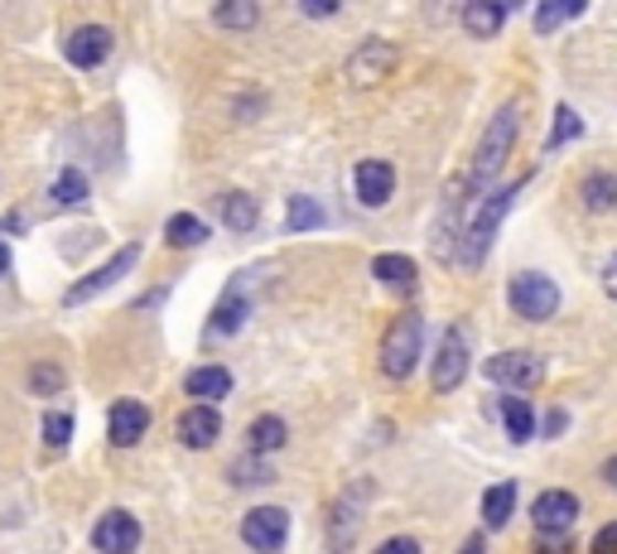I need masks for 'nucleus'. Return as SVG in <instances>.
Instances as JSON below:
<instances>
[{"label": "nucleus", "mask_w": 617, "mask_h": 554, "mask_svg": "<svg viewBox=\"0 0 617 554\" xmlns=\"http://www.w3.org/2000/svg\"><path fill=\"white\" fill-rule=\"evenodd\" d=\"M183 391L193 395V405H217V401H227L232 395V372L227 366H193L189 376H183Z\"/></svg>", "instance_id": "20"}, {"label": "nucleus", "mask_w": 617, "mask_h": 554, "mask_svg": "<svg viewBox=\"0 0 617 554\" xmlns=\"http://www.w3.org/2000/svg\"><path fill=\"white\" fill-rule=\"evenodd\" d=\"M517 497H521L517 482H492L488 492H482V501H478L482 531H502V525L511 521V511H517Z\"/></svg>", "instance_id": "21"}, {"label": "nucleus", "mask_w": 617, "mask_h": 554, "mask_svg": "<svg viewBox=\"0 0 617 554\" xmlns=\"http://www.w3.org/2000/svg\"><path fill=\"white\" fill-rule=\"evenodd\" d=\"M464 376H468V328L449 323L444 338H439V348H435V362H429V381H435L439 395H449V391L464 386Z\"/></svg>", "instance_id": "7"}, {"label": "nucleus", "mask_w": 617, "mask_h": 554, "mask_svg": "<svg viewBox=\"0 0 617 554\" xmlns=\"http://www.w3.org/2000/svg\"><path fill=\"white\" fill-rule=\"evenodd\" d=\"M531 550L535 554H574V550H579V540H574V531L570 535H535Z\"/></svg>", "instance_id": "35"}, {"label": "nucleus", "mask_w": 617, "mask_h": 554, "mask_svg": "<svg viewBox=\"0 0 617 554\" xmlns=\"http://www.w3.org/2000/svg\"><path fill=\"white\" fill-rule=\"evenodd\" d=\"M111 49H116V39H111L107 24H77V30L63 39V58H68L73 68H83V73L102 68V63L111 58Z\"/></svg>", "instance_id": "12"}, {"label": "nucleus", "mask_w": 617, "mask_h": 554, "mask_svg": "<svg viewBox=\"0 0 617 554\" xmlns=\"http://www.w3.org/2000/svg\"><path fill=\"white\" fill-rule=\"evenodd\" d=\"M285 444H290V425H285L280 415H256L252 425H246V448H252V454H280Z\"/></svg>", "instance_id": "24"}, {"label": "nucleus", "mask_w": 617, "mask_h": 554, "mask_svg": "<svg viewBox=\"0 0 617 554\" xmlns=\"http://www.w3.org/2000/svg\"><path fill=\"white\" fill-rule=\"evenodd\" d=\"M521 126H526V107H521V102H507V107H497V116L482 126V140H478V150H472V164L464 169L478 198L492 193V179L502 174V164L511 160V150H517Z\"/></svg>", "instance_id": "1"}, {"label": "nucleus", "mask_w": 617, "mask_h": 554, "mask_svg": "<svg viewBox=\"0 0 617 554\" xmlns=\"http://www.w3.org/2000/svg\"><path fill=\"white\" fill-rule=\"evenodd\" d=\"M73 444V415L68 411H49L44 415V448H68Z\"/></svg>", "instance_id": "34"}, {"label": "nucleus", "mask_w": 617, "mask_h": 554, "mask_svg": "<svg viewBox=\"0 0 617 554\" xmlns=\"http://www.w3.org/2000/svg\"><path fill=\"white\" fill-rule=\"evenodd\" d=\"M242 540L256 554H280L290 540V511L285 507H252L242 516Z\"/></svg>", "instance_id": "9"}, {"label": "nucleus", "mask_w": 617, "mask_h": 554, "mask_svg": "<svg viewBox=\"0 0 617 554\" xmlns=\"http://www.w3.org/2000/svg\"><path fill=\"white\" fill-rule=\"evenodd\" d=\"M323 217L328 213L313 203L309 193H290V203H285V232H319Z\"/></svg>", "instance_id": "27"}, {"label": "nucleus", "mask_w": 617, "mask_h": 554, "mask_svg": "<svg viewBox=\"0 0 617 554\" xmlns=\"http://www.w3.org/2000/svg\"><path fill=\"white\" fill-rule=\"evenodd\" d=\"M256 20H260V6H252V0H236V6H217L213 10L217 30H256Z\"/></svg>", "instance_id": "30"}, {"label": "nucleus", "mask_w": 617, "mask_h": 554, "mask_svg": "<svg viewBox=\"0 0 617 554\" xmlns=\"http://www.w3.org/2000/svg\"><path fill=\"white\" fill-rule=\"evenodd\" d=\"M497 415H502V429H507V439L511 444H526V439H535V411H531V401L526 395H502L497 401Z\"/></svg>", "instance_id": "23"}, {"label": "nucleus", "mask_w": 617, "mask_h": 554, "mask_svg": "<svg viewBox=\"0 0 617 554\" xmlns=\"http://www.w3.org/2000/svg\"><path fill=\"white\" fill-rule=\"evenodd\" d=\"M564 425H570V415H564L560 405H555V411L545 415V425H541V434H545V439H560V434H564Z\"/></svg>", "instance_id": "38"}, {"label": "nucleus", "mask_w": 617, "mask_h": 554, "mask_svg": "<svg viewBox=\"0 0 617 554\" xmlns=\"http://www.w3.org/2000/svg\"><path fill=\"white\" fill-rule=\"evenodd\" d=\"M521 189H526V174L502 183V189H492L488 198H478V207H472V217L464 227V242H458V266H464V270H478L482 260H488V251L497 242V227H502L507 213L517 207Z\"/></svg>", "instance_id": "2"}, {"label": "nucleus", "mask_w": 617, "mask_h": 554, "mask_svg": "<svg viewBox=\"0 0 617 554\" xmlns=\"http://www.w3.org/2000/svg\"><path fill=\"white\" fill-rule=\"evenodd\" d=\"M603 482H608V487H617V454L608 458V464H603Z\"/></svg>", "instance_id": "43"}, {"label": "nucleus", "mask_w": 617, "mask_h": 554, "mask_svg": "<svg viewBox=\"0 0 617 554\" xmlns=\"http://www.w3.org/2000/svg\"><path fill=\"white\" fill-rule=\"evenodd\" d=\"M372 554H425L419 550V540L415 535H391V540H382Z\"/></svg>", "instance_id": "37"}, {"label": "nucleus", "mask_w": 617, "mask_h": 554, "mask_svg": "<svg viewBox=\"0 0 617 554\" xmlns=\"http://www.w3.org/2000/svg\"><path fill=\"white\" fill-rule=\"evenodd\" d=\"M208 236H213V227H208L203 217H193V213H174V217L164 222V242H169V246H183V251H189V246H203Z\"/></svg>", "instance_id": "26"}, {"label": "nucleus", "mask_w": 617, "mask_h": 554, "mask_svg": "<svg viewBox=\"0 0 617 554\" xmlns=\"http://www.w3.org/2000/svg\"><path fill=\"white\" fill-rule=\"evenodd\" d=\"M227 478H232V487H270L275 482V468L252 464V458H236V464L227 468Z\"/></svg>", "instance_id": "32"}, {"label": "nucleus", "mask_w": 617, "mask_h": 554, "mask_svg": "<svg viewBox=\"0 0 617 554\" xmlns=\"http://www.w3.org/2000/svg\"><path fill=\"white\" fill-rule=\"evenodd\" d=\"M136 260H140V242H136V246H121L111 260H102V266L92 270V275H83V280H77V285L68 289V295H63V305H68V309H77V305H87V299L107 295L111 285H121L126 275L136 270Z\"/></svg>", "instance_id": "8"}, {"label": "nucleus", "mask_w": 617, "mask_h": 554, "mask_svg": "<svg viewBox=\"0 0 617 554\" xmlns=\"http://www.w3.org/2000/svg\"><path fill=\"white\" fill-rule=\"evenodd\" d=\"M396 63H401V49L391 44V39H366V44H358L348 54V77L358 87H372V83L396 73Z\"/></svg>", "instance_id": "10"}, {"label": "nucleus", "mask_w": 617, "mask_h": 554, "mask_svg": "<svg viewBox=\"0 0 617 554\" xmlns=\"http://www.w3.org/2000/svg\"><path fill=\"white\" fill-rule=\"evenodd\" d=\"M574 521H579V497L564 492V487H545V492L531 501V525L541 535H570Z\"/></svg>", "instance_id": "11"}, {"label": "nucleus", "mask_w": 617, "mask_h": 554, "mask_svg": "<svg viewBox=\"0 0 617 554\" xmlns=\"http://www.w3.org/2000/svg\"><path fill=\"white\" fill-rule=\"evenodd\" d=\"M458 554H488V540H482V535H468V540H464V550H458Z\"/></svg>", "instance_id": "41"}, {"label": "nucleus", "mask_w": 617, "mask_h": 554, "mask_svg": "<svg viewBox=\"0 0 617 554\" xmlns=\"http://www.w3.org/2000/svg\"><path fill=\"white\" fill-rule=\"evenodd\" d=\"M63 386H68V372H63L58 362H34L30 366V391L34 395H58Z\"/></svg>", "instance_id": "31"}, {"label": "nucleus", "mask_w": 617, "mask_h": 554, "mask_svg": "<svg viewBox=\"0 0 617 554\" xmlns=\"http://www.w3.org/2000/svg\"><path fill=\"white\" fill-rule=\"evenodd\" d=\"M376 487L358 478L348 482L343 492H338L333 501H328V516H323V554H352V545H358L362 525H366V501H372Z\"/></svg>", "instance_id": "3"}, {"label": "nucleus", "mask_w": 617, "mask_h": 554, "mask_svg": "<svg viewBox=\"0 0 617 554\" xmlns=\"http://www.w3.org/2000/svg\"><path fill=\"white\" fill-rule=\"evenodd\" d=\"M579 136H584L579 111H574V107H555V121H550V136H545V155H555L560 145H570V140H579Z\"/></svg>", "instance_id": "29"}, {"label": "nucleus", "mask_w": 617, "mask_h": 554, "mask_svg": "<svg viewBox=\"0 0 617 554\" xmlns=\"http://www.w3.org/2000/svg\"><path fill=\"white\" fill-rule=\"evenodd\" d=\"M603 295L617 299V251L608 256V266H603Z\"/></svg>", "instance_id": "39"}, {"label": "nucleus", "mask_w": 617, "mask_h": 554, "mask_svg": "<svg viewBox=\"0 0 617 554\" xmlns=\"http://www.w3.org/2000/svg\"><path fill=\"white\" fill-rule=\"evenodd\" d=\"M507 305L517 319L545 323V319H555V309H560V285L541 270H517L507 280Z\"/></svg>", "instance_id": "5"}, {"label": "nucleus", "mask_w": 617, "mask_h": 554, "mask_svg": "<svg viewBox=\"0 0 617 554\" xmlns=\"http://www.w3.org/2000/svg\"><path fill=\"white\" fill-rule=\"evenodd\" d=\"M6 270H10V246L0 242V275H6Z\"/></svg>", "instance_id": "44"}, {"label": "nucleus", "mask_w": 617, "mask_h": 554, "mask_svg": "<svg viewBox=\"0 0 617 554\" xmlns=\"http://www.w3.org/2000/svg\"><path fill=\"white\" fill-rule=\"evenodd\" d=\"M140 540H146L140 521L121 507L107 511V516H97V525H92V545H97V554H136Z\"/></svg>", "instance_id": "14"}, {"label": "nucleus", "mask_w": 617, "mask_h": 554, "mask_svg": "<svg viewBox=\"0 0 617 554\" xmlns=\"http://www.w3.org/2000/svg\"><path fill=\"white\" fill-rule=\"evenodd\" d=\"M174 434L183 448H213L222 439V415L217 405H189L179 419H174Z\"/></svg>", "instance_id": "17"}, {"label": "nucleus", "mask_w": 617, "mask_h": 554, "mask_svg": "<svg viewBox=\"0 0 617 554\" xmlns=\"http://www.w3.org/2000/svg\"><path fill=\"white\" fill-rule=\"evenodd\" d=\"M372 280L386 285V289H396V295H405V299H415L419 270H415L411 256H401V251H382V256H372Z\"/></svg>", "instance_id": "18"}, {"label": "nucleus", "mask_w": 617, "mask_h": 554, "mask_svg": "<svg viewBox=\"0 0 617 554\" xmlns=\"http://www.w3.org/2000/svg\"><path fill=\"white\" fill-rule=\"evenodd\" d=\"M252 319V295H246V285L236 280L222 289V299L213 305V319H208V338H232L242 333V323Z\"/></svg>", "instance_id": "16"}, {"label": "nucleus", "mask_w": 617, "mask_h": 554, "mask_svg": "<svg viewBox=\"0 0 617 554\" xmlns=\"http://www.w3.org/2000/svg\"><path fill=\"white\" fill-rule=\"evenodd\" d=\"M579 198H584L588 213H613L617 207V179L608 174V169H594V174H584Z\"/></svg>", "instance_id": "25"}, {"label": "nucleus", "mask_w": 617, "mask_h": 554, "mask_svg": "<svg viewBox=\"0 0 617 554\" xmlns=\"http://www.w3.org/2000/svg\"><path fill=\"white\" fill-rule=\"evenodd\" d=\"M146 434H150V405L146 401H136V395L111 401V411H107V439H111V448H136Z\"/></svg>", "instance_id": "13"}, {"label": "nucleus", "mask_w": 617, "mask_h": 554, "mask_svg": "<svg viewBox=\"0 0 617 554\" xmlns=\"http://www.w3.org/2000/svg\"><path fill=\"white\" fill-rule=\"evenodd\" d=\"M305 15H338V0H305Z\"/></svg>", "instance_id": "40"}, {"label": "nucleus", "mask_w": 617, "mask_h": 554, "mask_svg": "<svg viewBox=\"0 0 617 554\" xmlns=\"http://www.w3.org/2000/svg\"><path fill=\"white\" fill-rule=\"evenodd\" d=\"M588 554H617V521L598 525V535L588 540Z\"/></svg>", "instance_id": "36"}, {"label": "nucleus", "mask_w": 617, "mask_h": 554, "mask_svg": "<svg viewBox=\"0 0 617 554\" xmlns=\"http://www.w3.org/2000/svg\"><path fill=\"white\" fill-rule=\"evenodd\" d=\"M419 352H425V313L411 305L391 319L382 338V372L391 381H411V372L419 366Z\"/></svg>", "instance_id": "4"}, {"label": "nucleus", "mask_w": 617, "mask_h": 554, "mask_svg": "<svg viewBox=\"0 0 617 554\" xmlns=\"http://www.w3.org/2000/svg\"><path fill=\"white\" fill-rule=\"evenodd\" d=\"M217 217H222V227H227V232H256L260 203L252 193H242V189H227L217 198Z\"/></svg>", "instance_id": "22"}, {"label": "nucleus", "mask_w": 617, "mask_h": 554, "mask_svg": "<svg viewBox=\"0 0 617 554\" xmlns=\"http://www.w3.org/2000/svg\"><path fill=\"white\" fill-rule=\"evenodd\" d=\"M574 15H584V6L579 0H574V6H560V0H545L541 10H535V30L541 34H555L564 20H574Z\"/></svg>", "instance_id": "33"}, {"label": "nucleus", "mask_w": 617, "mask_h": 554, "mask_svg": "<svg viewBox=\"0 0 617 554\" xmlns=\"http://www.w3.org/2000/svg\"><path fill=\"white\" fill-rule=\"evenodd\" d=\"M482 376H488L492 386H502L507 395H526L545 381V362L535 358V352H497V358L482 362Z\"/></svg>", "instance_id": "6"}, {"label": "nucleus", "mask_w": 617, "mask_h": 554, "mask_svg": "<svg viewBox=\"0 0 617 554\" xmlns=\"http://www.w3.org/2000/svg\"><path fill=\"white\" fill-rule=\"evenodd\" d=\"M87 193H92V183H87L83 169H58V179L49 183V198H54L58 207H83Z\"/></svg>", "instance_id": "28"}, {"label": "nucleus", "mask_w": 617, "mask_h": 554, "mask_svg": "<svg viewBox=\"0 0 617 554\" xmlns=\"http://www.w3.org/2000/svg\"><path fill=\"white\" fill-rule=\"evenodd\" d=\"M511 10L517 6H502V0H468V6L458 10V24H464L468 39H497Z\"/></svg>", "instance_id": "19"}, {"label": "nucleus", "mask_w": 617, "mask_h": 554, "mask_svg": "<svg viewBox=\"0 0 617 554\" xmlns=\"http://www.w3.org/2000/svg\"><path fill=\"white\" fill-rule=\"evenodd\" d=\"M0 232H24V213H6L0 217Z\"/></svg>", "instance_id": "42"}, {"label": "nucleus", "mask_w": 617, "mask_h": 554, "mask_svg": "<svg viewBox=\"0 0 617 554\" xmlns=\"http://www.w3.org/2000/svg\"><path fill=\"white\" fill-rule=\"evenodd\" d=\"M352 193H358L362 207H386L391 193H396V169L386 160H358V169H352Z\"/></svg>", "instance_id": "15"}]
</instances>
